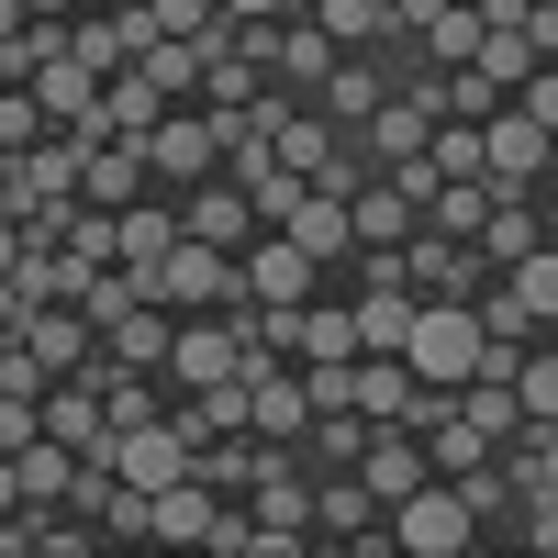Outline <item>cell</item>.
Segmentation results:
<instances>
[{"mask_svg": "<svg viewBox=\"0 0 558 558\" xmlns=\"http://www.w3.org/2000/svg\"><path fill=\"white\" fill-rule=\"evenodd\" d=\"M313 23L336 34V45H380L391 34V0H313Z\"/></svg>", "mask_w": 558, "mask_h": 558, "instance_id": "obj_30", "label": "cell"}, {"mask_svg": "<svg viewBox=\"0 0 558 558\" xmlns=\"http://www.w3.org/2000/svg\"><path fill=\"white\" fill-rule=\"evenodd\" d=\"M12 324H23V291H12V268H0V336H12Z\"/></svg>", "mask_w": 558, "mask_h": 558, "instance_id": "obj_36", "label": "cell"}, {"mask_svg": "<svg viewBox=\"0 0 558 558\" xmlns=\"http://www.w3.org/2000/svg\"><path fill=\"white\" fill-rule=\"evenodd\" d=\"M101 78H112V68H89L78 45H57V57H34L23 89L45 101V123H101Z\"/></svg>", "mask_w": 558, "mask_h": 558, "instance_id": "obj_11", "label": "cell"}, {"mask_svg": "<svg viewBox=\"0 0 558 558\" xmlns=\"http://www.w3.org/2000/svg\"><path fill=\"white\" fill-rule=\"evenodd\" d=\"M391 547H402V558H470V547H481V514L458 502V481H413V492L391 502Z\"/></svg>", "mask_w": 558, "mask_h": 558, "instance_id": "obj_4", "label": "cell"}, {"mask_svg": "<svg viewBox=\"0 0 558 558\" xmlns=\"http://www.w3.org/2000/svg\"><path fill=\"white\" fill-rule=\"evenodd\" d=\"M0 202H12V157H0Z\"/></svg>", "mask_w": 558, "mask_h": 558, "instance_id": "obj_40", "label": "cell"}, {"mask_svg": "<svg viewBox=\"0 0 558 558\" xmlns=\"http://www.w3.org/2000/svg\"><path fill=\"white\" fill-rule=\"evenodd\" d=\"M291 357H357V313H347V291L324 279V291L302 302V336H291Z\"/></svg>", "mask_w": 558, "mask_h": 558, "instance_id": "obj_21", "label": "cell"}, {"mask_svg": "<svg viewBox=\"0 0 558 558\" xmlns=\"http://www.w3.org/2000/svg\"><path fill=\"white\" fill-rule=\"evenodd\" d=\"M223 23H291V0H223Z\"/></svg>", "mask_w": 558, "mask_h": 558, "instance_id": "obj_35", "label": "cell"}, {"mask_svg": "<svg viewBox=\"0 0 558 558\" xmlns=\"http://www.w3.org/2000/svg\"><path fill=\"white\" fill-rule=\"evenodd\" d=\"M268 146H279V157H291L302 179H324V168H336V157H347V123H336V112H302V101H291V112H279V123H268Z\"/></svg>", "mask_w": 558, "mask_h": 558, "instance_id": "obj_18", "label": "cell"}, {"mask_svg": "<svg viewBox=\"0 0 558 558\" xmlns=\"http://www.w3.org/2000/svg\"><path fill=\"white\" fill-rule=\"evenodd\" d=\"M146 302H168V313H213V302H235V246L179 235V246L146 268Z\"/></svg>", "mask_w": 558, "mask_h": 558, "instance_id": "obj_5", "label": "cell"}, {"mask_svg": "<svg viewBox=\"0 0 558 558\" xmlns=\"http://www.w3.org/2000/svg\"><path fill=\"white\" fill-rule=\"evenodd\" d=\"M402 279H413V302H470L481 279H492V257L470 246V235H402Z\"/></svg>", "mask_w": 558, "mask_h": 558, "instance_id": "obj_7", "label": "cell"}, {"mask_svg": "<svg viewBox=\"0 0 558 558\" xmlns=\"http://www.w3.org/2000/svg\"><path fill=\"white\" fill-rule=\"evenodd\" d=\"M357 481L380 492V502H402L413 481H436V458H425V436H413V425H380V436L357 447Z\"/></svg>", "mask_w": 558, "mask_h": 558, "instance_id": "obj_16", "label": "cell"}, {"mask_svg": "<svg viewBox=\"0 0 558 558\" xmlns=\"http://www.w3.org/2000/svg\"><path fill=\"white\" fill-rule=\"evenodd\" d=\"M413 391H425V380H413V368H402V347H368L357 357V425H402V413H413Z\"/></svg>", "mask_w": 558, "mask_h": 558, "instance_id": "obj_17", "label": "cell"}, {"mask_svg": "<svg viewBox=\"0 0 558 558\" xmlns=\"http://www.w3.org/2000/svg\"><path fill=\"white\" fill-rule=\"evenodd\" d=\"M525 45H536V57H558V0H536V12H525Z\"/></svg>", "mask_w": 558, "mask_h": 558, "instance_id": "obj_34", "label": "cell"}, {"mask_svg": "<svg viewBox=\"0 0 558 558\" xmlns=\"http://www.w3.org/2000/svg\"><path fill=\"white\" fill-rule=\"evenodd\" d=\"M347 223H357V246H402V235H413V191H402V179H357V191H347Z\"/></svg>", "mask_w": 558, "mask_h": 558, "instance_id": "obj_20", "label": "cell"}, {"mask_svg": "<svg viewBox=\"0 0 558 558\" xmlns=\"http://www.w3.org/2000/svg\"><path fill=\"white\" fill-rule=\"evenodd\" d=\"M436 235H481V213H492V179H436Z\"/></svg>", "mask_w": 558, "mask_h": 558, "instance_id": "obj_29", "label": "cell"}, {"mask_svg": "<svg viewBox=\"0 0 558 558\" xmlns=\"http://www.w3.org/2000/svg\"><path fill=\"white\" fill-rule=\"evenodd\" d=\"M402 368H413V380H436V391H470L481 368H492V336H481V313H470V302H413Z\"/></svg>", "mask_w": 558, "mask_h": 558, "instance_id": "obj_1", "label": "cell"}, {"mask_svg": "<svg viewBox=\"0 0 558 558\" xmlns=\"http://www.w3.org/2000/svg\"><path fill=\"white\" fill-rule=\"evenodd\" d=\"M257 436H191V481H213L223 502H246V481H257Z\"/></svg>", "mask_w": 558, "mask_h": 558, "instance_id": "obj_22", "label": "cell"}, {"mask_svg": "<svg viewBox=\"0 0 558 558\" xmlns=\"http://www.w3.org/2000/svg\"><path fill=\"white\" fill-rule=\"evenodd\" d=\"M235 291H246V302H313V291H324V268H313L291 235H279V223H268V235H246V246H235Z\"/></svg>", "mask_w": 558, "mask_h": 558, "instance_id": "obj_9", "label": "cell"}, {"mask_svg": "<svg viewBox=\"0 0 558 558\" xmlns=\"http://www.w3.org/2000/svg\"><path fill=\"white\" fill-rule=\"evenodd\" d=\"M380 101H391V68H368V45H347V57L324 68V89H313V112H336L347 134H357L368 112H380Z\"/></svg>", "mask_w": 558, "mask_h": 558, "instance_id": "obj_14", "label": "cell"}, {"mask_svg": "<svg viewBox=\"0 0 558 558\" xmlns=\"http://www.w3.org/2000/svg\"><path fill=\"white\" fill-rule=\"evenodd\" d=\"M425 134H436V112L413 101V89H391V101H380V112L357 123V146H368V157L391 168V157H425Z\"/></svg>", "mask_w": 558, "mask_h": 558, "instance_id": "obj_19", "label": "cell"}, {"mask_svg": "<svg viewBox=\"0 0 558 558\" xmlns=\"http://www.w3.org/2000/svg\"><path fill=\"white\" fill-rule=\"evenodd\" d=\"M179 235H202V246H246V235H268V223H257V202L235 191V168H213L202 191H179Z\"/></svg>", "mask_w": 558, "mask_h": 558, "instance_id": "obj_10", "label": "cell"}, {"mask_svg": "<svg viewBox=\"0 0 558 558\" xmlns=\"http://www.w3.org/2000/svg\"><path fill=\"white\" fill-rule=\"evenodd\" d=\"M425 157H436V179H481V123H436Z\"/></svg>", "mask_w": 558, "mask_h": 558, "instance_id": "obj_32", "label": "cell"}, {"mask_svg": "<svg viewBox=\"0 0 558 558\" xmlns=\"http://www.w3.org/2000/svg\"><path fill=\"white\" fill-rule=\"evenodd\" d=\"M536 235H547V223H536V202H492V213H481V235H470V246H481L492 268H514V257H525Z\"/></svg>", "mask_w": 558, "mask_h": 558, "instance_id": "obj_23", "label": "cell"}, {"mask_svg": "<svg viewBox=\"0 0 558 558\" xmlns=\"http://www.w3.org/2000/svg\"><path fill=\"white\" fill-rule=\"evenodd\" d=\"M502 279H514V302H525L536 324H558V246H547V235H536L514 268H502Z\"/></svg>", "mask_w": 558, "mask_h": 558, "instance_id": "obj_26", "label": "cell"}, {"mask_svg": "<svg viewBox=\"0 0 558 558\" xmlns=\"http://www.w3.org/2000/svg\"><path fill=\"white\" fill-rule=\"evenodd\" d=\"M336 57H347V45L324 34L313 12H291V23H268V78L291 89V101H313V89H324V68H336Z\"/></svg>", "mask_w": 558, "mask_h": 558, "instance_id": "obj_12", "label": "cell"}, {"mask_svg": "<svg viewBox=\"0 0 558 558\" xmlns=\"http://www.w3.org/2000/svg\"><path fill=\"white\" fill-rule=\"evenodd\" d=\"M481 179H492V202H536L547 179H558V134H547L536 112L502 101V112L481 123Z\"/></svg>", "mask_w": 558, "mask_h": 558, "instance_id": "obj_2", "label": "cell"}, {"mask_svg": "<svg viewBox=\"0 0 558 558\" xmlns=\"http://www.w3.org/2000/svg\"><path fill=\"white\" fill-rule=\"evenodd\" d=\"M157 179H146V146L134 134H101V146L78 157V202H101V213H123V202H146Z\"/></svg>", "mask_w": 558, "mask_h": 558, "instance_id": "obj_13", "label": "cell"}, {"mask_svg": "<svg viewBox=\"0 0 558 558\" xmlns=\"http://www.w3.org/2000/svg\"><path fill=\"white\" fill-rule=\"evenodd\" d=\"M458 402H470V425H481L492 447H514V436H525V402H514V380H470Z\"/></svg>", "mask_w": 558, "mask_h": 558, "instance_id": "obj_28", "label": "cell"}, {"mask_svg": "<svg viewBox=\"0 0 558 558\" xmlns=\"http://www.w3.org/2000/svg\"><path fill=\"white\" fill-rule=\"evenodd\" d=\"M168 391H213V380H246V347H235V313H179L168 336Z\"/></svg>", "mask_w": 558, "mask_h": 558, "instance_id": "obj_6", "label": "cell"}, {"mask_svg": "<svg viewBox=\"0 0 558 558\" xmlns=\"http://www.w3.org/2000/svg\"><path fill=\"white\" fill-rule=\"evenodd\" d=\"M12 481H23V502H68V481H78V458H68L57 436H34V447H12Z\"/></svg>", "mask_w": 558, "mask_h": 558, "instance_id": "obj_24", "label": "cell"}, {"mask_svg": "<svg viewBox=\"0 0 558 558\" xmlns=\"http://www.w3.org/2000/svg\"><path fill=\"white\" fill-rule=\"evenodd\" d=\"M536 223H547V246H558V179H547V191H536Z\"/></svg>", "mask_w": 558, "mask_h": 558, "instance_id": "obj_37", "label": "cell"}, {"mask_svg": "<svg viewBox=\"0 0 558 558\" xmlns=\"http://www.w3.org/2000/svg\"><path fill=\"white\" fill-rule=\"evenodd\" d=\"M514 402H525V425H558V336H536L514 357Z\"/></svg>", "mask_w": 558, "mask_h": 558, "instance_id": "obj_25", "label": "cell"}, {"mask_svg": "<svg viewBox=\"0 0 558 558\" xmlns=\"http://www.w3.org/2000/svg\"><path fill=\"white\" fill-rule=\"evenodd\" d=\"M45 134H57V123H45V101H34V89H0V157L45 146Z\"/></svg>", "mask_w": 558, "mask_h": 558, "instance_id": "obj_31", "label": "cell"}, {"mask_svg": "<svg viewBox=\"0 0 558 558\" xmlns=\"http://www.w3.org/2000/svg\"><path fill=\"white\" fill-rule=\"evenodd\" d=\"M12 502H23V481H12V458H0V514H12Z\"/></svg>", "mask_w": 558, "mask_h": 558, "instance_id": "obj_38", "label": "cell"}, {"mask_svg": "<svg viewBox=\"0 0 558 558\" xmlns=\"http://www.w3.org/2000/svg\"><path fill=\"white\" fill-rule=\"evenodd\" d=\"M146 12H157V34H213L223 0H146Z\"/></svg>", "mask_w": 558, "mask_h": 558, "instance_id": "obj_33", "label": "cell"}, {"mask_svg": "<svg viewBox=\"0 0 558 558\" xmlns=\"http://www.w3.org/2000/svg\"><path fill=\"white\" fill-rule=\"evenodd\" d=\"M23 23H34V12H23V0H0V34H23Z\"/></svg>", "mask_w": 558, "mask_h": 558, "instance_id": "obj_39", "label": "cell"}, {"mask_svg": "<svg viewBox=\"0 0 558 558\" xmlns=\"http://www.w3.org/2000/svg\"><path fill=\"white\" fill-rule=\"evenodd\" d=\"M481 34H492V23L470 12V0H447V12L425 23V57H436V68H470V57H481Z\"/></svg>", "mask_w": 558, "mask_h": 558, "instance_id": "obj_27", "label": "cell"}, {"mask_svg": "<svg viewBox=\"0 0 558 558\" xmlns=\"http://www.w3.org/2000/svg\"><path fill=\"white\" fill-rule=\"evenodd\" d=\"M134 146H146V179H157L168 202H179V191H202V179L223 168V134H213V112H202V101H168L146 134H134Z\"/></svg>", "mask_w": 558, "mask_h": 558, "instance_id": "obj_3", "label": "cell"}, {"mask_svg": "<svg viewBox=\"0 0 558 558\" xmlns=\"http://www.w3.org/2000/svg\"><path fill=\"white\" fill-rule=\"evenodd\" d=\"M246 425H257V447H302V436H313L302 357H268V368H246Z\"/></svg>", "mask_w": 558, "mask_h": 558, "instance_id": "obj_8", "label": "cell"}, {"mask_svg": "<svg viewBox=\"0 0 558 558\" xmlns=\"http://www.w3.org/2000/svg\"><path fill=\"white\" fill-rule=\"evenodd\" d=\"M279 235H291V246H302V257H313L324 279H336V268L357 257V223H347V202H336V191H302V213L279 223Z\"/></svg>", "mask_w": 558, "mask_h": 558, "instance_id": "obj_15", "label": "cell"}]
</instances>
